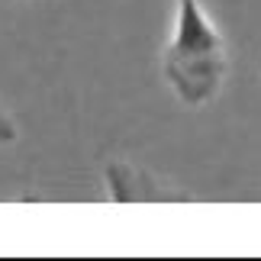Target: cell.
Wrapping results in <instances>:
<instances>
[{
	"label": "cell",
	"mask_w": 261,
	"mask_h": 261,
	"mask_svg": "<svg viewBox=\"0 0 261 261\" xmlns=\"http://www.w3.org/2000/svg\"><path fill=\"white\" fill-rule=\"evenodd\" d=\"M229 71L226 42L200 7V0H177L174 33L162 55V74L180 103L203 107L223 90Z\"/></svg>",
	"instance_id": "6da1fadb"
},
{
	"label": "cell",
	"mask_w": 261,
	"mask_h": 261,
	"mask_svg": "<svg viewBox=\"0 0 261 261\" xmlns=\"http://www.w3.org/2000/svg\"><path fill=\"white\" fill-rule=\"evenodd\" d=\"M7 142H16V126L10 119V113L0 107V145H7Z\"/></svg>",
	"instance_id": "7a4b0ae2"
}]
</instances>
